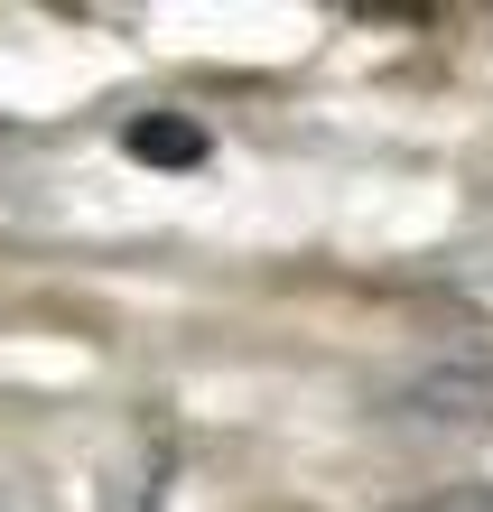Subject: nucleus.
Wrapping results in <instances>:
<instances>
[{"label":"nucleus","mask_w":493,"mask_h":512,"mask_svg":"<svg viewBox=\"0 0 493 512\" xmlns=\"http://www.w3.org/2000/svg\"><path fill=\"white\" fill-rule=\"evenodd\" d=\"M410 419H456V429H484L493 419V364H438V373H419L410 391Z\"/></svg>","instance_id":"nucleus-1"},{"label":"nucleus","mask_w":493,"mask_h":512,"mask_svg":"<svg viewBox=\"0 0 493 512\" xmlns=\"http://www.w3.org/2000/svg\"><path fill=\"white\" fill-rule=\"evenodd\" d=\"M131 149H140V159H159V168H196L205 159V131L177 122V112H149V122H131Z\"/></svg>","instance_id":"nucleus-2"}]
</instances>
